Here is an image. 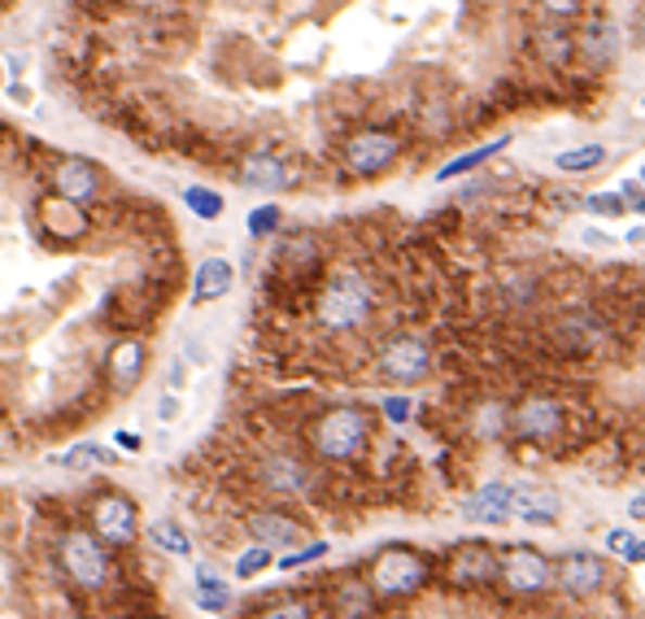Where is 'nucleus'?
Listing matches in <instances>:
<instances>
[{"label": "nucleus", "instance_id": "obj_41", "mask_svg": "<svg viewBox=\"0 0 645 619\" xmlns=\"http://www.w3.org/2000/svg\"><path fill=\"white\" fill-rule=\"evenodd\" d=\"M580 240H584L589 249H610V244H615V236H606L602 227H584V231H580Z\"/></svg>", "mask_w": 645, "mask_h": 619}, {"label": "nucleus", "instance_id": "obj_10", "mask_svg": "<svg viewBox=\"0 0 645 619\" xmlns=\"http://www.w3.org/2000/svg\"><path fill=\"white\" fill-rule=\"evenodd\" d=\"M236 523L253 545H266L270 554L275 549H296V545H305L314 536V528L283 502H253V506H244L236 515Z\"/></svg>", "mask_w": 645, "mask_h": 619}, {"label": "nucleus", "instance_id": "obj_35", "mask_svg": "<svg viewBox=\"0 0 645 619\" xmlns=\"http://www.w3.org/2000/svg\"><path fill=\"white\" fill-rule=\"evenodd\" d=\"M584 210L597 214V218H623L628 214V205H623L619 192H593V197H584Z\"/></svg>", "mask_w": 645, "mask_h": 619}, {"label": "nucleus", "instance_id": "obj_43", "mask_svg": "<svg viewBox=\"0 0 645 619\" xmlns=\"http://www.w3.org/2000/svg\"><path fill=\"white\" fill-rule=\"evenodd\" d=\"M628 541H632V532H623V528L606 532V549H615V554H623V549H628Z\"/></svg>", "mask_w": 645, "mask_h": 619}, {"label": "nucleus", "instance_id": "obj_33", "mask_svg": "<svg viewBox=\"0 0 645 619\" xmlns=\"http://www.w3.org/2000/svg\"><path fill=\"white\" fill-rule=\"evenodd\" d=\"M328 541L322 536H309L305 545H296V549H288L283 558H279V571H301V567H309V563H318V558H328Z\"/></svg>", "mask_w": 645, "mask_h": 619}, {"label": "nucleus", "instance_id": "obj_11", "mask_svg": "<svg viewBox=\"0 0 645 619\" xmlns=\"http://www.w3.org/2000/svg\"><path fill=\"white\" fill-rule=\"evenodd\" d=\"M437 576L454 593H484L497 584V545L489 541H458L437 558Z\"/></svg>", "mask_w": 645, "mask_h": 619}, {"label": "nucleus", "instance_id": "obj_7", "mask_svg": "<svg viewBox=\"0 0 645 619\" xmlns=\"http://www.w3.org/2000/svg\"><path fill=\"white\" fill-rule=\"evenodd\" d=\"M363 576H367L376 602H410V597H419V593L432 584L437 558L423 554V549H415V545H402V541H397V545L376 549L371 563L363 567Z\"/></svg>", "mask_w": 645, "mask_h": 619}, {"label": "nucleus", "instance_id": "obj_22", "mask_svg": "<svg viewBox=\"0 0 645 619\" xmlns=\"http://www.w3.org/2000/svg\"><path fill=\"white\" fill-rule=\"evenodd\" d=\"M463 519H471V523H506L510 519V484L506 480H489V484L471 489L463 497Z\"/></svg>", "mask_w": 645, "mask_h": 619}, {"label": "nucleus", "instance_id": "obj_45", "mask_svg": "<svg viewBox=\"0 0 645 619\" xmlns=\"http://www.w3.org/2000/svg\"><path fill=\"white\" fill-rule=\"evenodd\" d=\"M628 519H645V493H636V497L628 502Z\"/></svg>", "mask_w": 645, "mask_h": 619}, {"label": "nucleus", "instance_id": "obj_6", "mask_svg": "<svg viewBox=\"0 0 645 619\" xmlns=\"http://www.w3.org/2000/svg\"><path fill=\"white\" fill-rule=\"evenodd\" d=\"M619 341L610 315L597 305V301H571L562 305L558 315L549 319L545 328V345L567 358V363H584V358H597V354H610V345Z\"/></svg>", "mask_w": 645, "mask_h": 619}, {"label": "nucleus", "instance_id": "obj_17", "mask_svg": "<svg viewBox=\"0 0 645 619\" xmlns=\"http://www.w3.org/2000/svg\"><path fill=\"white\" fill-rule=\"evenodd\" d=\"M236 179L253 192H279V188H292L296 184V170L275 153V149H253L240 157V170Z\"/></svg>", "mask_w": 645, "mask_h": 619}, {"label": "nucleus", "instance_id": "obj_50", "mask_svg": "<svg viewBox=\"0 0 645 619\" xmlns=\"http://www.w3.org/2000/svg\"><path fill=\"white\" fill-rule=\"evenodd\" d=\"M641 188H645V170H641Z\"/></svg>", "mask_w": 645, "mask_h": 619}, {"label": "nucleus", "instance_id": "obj_8", "mask_svg": "<svg viewBox=\"0 0 645 619\" xmlns=\"http://www.w3.org/2000/svg\"><path fill=\"white\" fill-rule=\"evenodd\" d=\"M84 528L110 545L114 554H127L140 545V506L127 489L118 484H97L88 493V506H84Z\"/></svg>", "mask_w": 645, "mask_h": 619}, {"label": "nucleus", "instance_id": "obj_26", "mask_svg": "<svg viewBox=\"0 0 645 619\" xmlns=\"http://www.w3.org/2000/svg\"><path fill=\"white\" fill-rule=\"evenodd\" d=\"M536 53H541L545 66H558V71H562V66L576 58V31L562 27V23H545V27L536 31Z\"/></svg>", "mask_w": 645, "mask_h": 619}, {"label": "nucleus", "instance_id": "obj_49", "mask_svg": "<svg viewBox=\"0 0 645 619\" xmlns=\"http://www.w3.org/2000/svg\"><path fill=\"white\" fill-rule=\"evenodd\" d=\"M641 40H645V14H641Z\"/></svg>", "mask_w": 645, "mask_h": 619}, {"label": "nucleus", "instance_id": "obj_19", "mask_svg": "<svg viewBox=\"0 0 645 619\" xmlns=\"http://www.w3.org/2000/svg\"><path fill=\"white\" fill-rule=\"evenodd\" d=\"M562 515V497L549 484H510V519H523L532 528H554Z\"/></svg>", "mask_w": 645, "mask_h": 619}, {"label": "nucleus", "instance_id": "obj_25", "mask_svg": "<svg viewBox=\"0 0 645 619\" xmlns=\"http://www.w3.org/2000/svg\"><path fill=\"white\" fill-rule=\"evenodd\" d=\"M144 536H149V545H153L157 554H170V558H192V532H188L175 515L153 519Z\"/></svg>", "mask_w": 645, "mask_h": 619}, {"label": "nucleus", "instance_id": "obj_23", "mask_svg": "<svg viewBox=\"0 0 645 619\" xmlns=\"http://www.w3.org/2000/svg\"><path fill=\"white\" fill-rule=\"evenodd\" d=\"M541 292H545L541 270L510 266V270H502V275H497V301H502L506 310H528V305H536V301H541Z\"/></svg>", "mask_w": 645, "mask_h": 619}, {"label": "nucleus", "instance_id": "obj_13", "mask_svg": "<svg viewBox=\"0 0 645 619\" xmlns=\"http://www.w3.org/2000/svg\"><path fill=\"white\" fill-rule=\"evenodd\" d=\"M402 149H406V136L402 131H393V127H363V131H354L341 144V166L354 179H376V175H384V170L397 166Z\"/></svg>", "mask_w": 645, "mask_h": 619}, {"label": "nucleus", "instance_id": "obj_37", "mask_svg": "<svg viewBox=\"0 0 645 619\" xmlns=\"http://www.w3.org/2000/svg\"><path fill=\"white\" fill-rule=\"evenodd\" d=\"M541 10H545L554 23H567V18H576V14L584 10V0H541Z\"/></svg>", "mask_w": 645, "mask_h": 619}, {"label": "nucleus", "instance_id": "obj_30", "mask_svg": "<svg viewBox=\"0 0 645 619\" xmlns=\"http://www.w3.org/2000/svg\"><path fill=\"white\" fill-rule=\"evenodd\" d=\"M58 463L71 467V471H88V467H114L118 458H114V450H105V445H71V450L58 454Z\"/></svg>", "mask_w": 645, "mask_h": 619}, {"label": "nucleus", "instance_id": "obj_14", "mask_svg": "<svg viewBox=\"0 0 645 619\" xmlns=\"http://www.w3.org/2000/svg\"><path fill=\"white\" fill-rule=\"evenodd\" d=\"M606 584H615V580H610V567H606V558L593 554V549H567V554L554 563V589H558L562 597H571V602H589V597L606 593Z\"/></svg>", "mask_w": 645, "mask_h": 619}, {"label": "nucleus", "instance_id": "obj_3", "mask_svg": "<svg viewBox=\"0 0 645 619\" xmlns=\"http://www.w3.org/2000/svg\"><path fill=\"white\" fill-rule=\"evenodd\" d=\"M244 476L257 502H314L322 467L301 445H257L244 450Z\"/></svg>", "mask_w": 645, "mask_h": 619}, {"label": "nucleus", "instance_id": "obj_24", "mask_svg": "<svg viewBox=\"0 0 645 619\" xmlns=\"http://www.w3.org/2000/svg\"><path fill=\"white\" fill-rule=\"evenodd\" d=\"M236 283V266L227 257H205L192 275V305H210L218 296H227Z\"/></svg>", "mask_w": 645, "mask_h": 619}, {"label": "nucleus", "instance_id": "obj_12", "mask_svg": "<svg viewBox=\"0 0 645 619\" xmlns=\"http://www.w3.org/2000/svg\"><path fill=\"white\" fill-rule=\"evenodd\" d=\"M497 584L510 597H545L554 589V558H545L528 541L502 545L497 549Z\"/></svg>", "mask_w": 645, "mask_h": 619}, {"label": "nucleus", "instance_id": "obj_2", "mask_svg": "<svg viewBox=\"0 0 645 619\" xmlns=\"http://www.w3.org/2000/svg\"><path fill=\"white\" fill-rule=\"evenodd\" d=\"M571 419L576 406L549 389H528L519 397H510V432L506 445L519 450H536L549 463H567L571 458Z\"/></svg>", "mask_w": 645, "mask_h": 619}, {"label": "nucleus", "instance_id": "obj_28", "mask_svg": "<svg viewBox=\"0 0 645 619\" xmlns=\"http://www.w3.org/2000/svg\"><path fill=\"white\" fill-rule=\"evenodd\" d=\"M510 144V136H497V140H489V144H480V149H471V153H463V157H454L450 166H441L437 170V184H450V179H463V175H471V170H480L489 157H497L502 149Z\"/></svg>", "mask_w": 645, "mask_h": 619}, {"label": "nucleus", "instance_id": "obj_40", "mask_svg": "<svg viewBox=\"0 0 645 619\" xmlns=\"http://www.w3.org/2000/svg\"><path fill=\"white\" fill-rule=\"evenodd\" d=\"M179 419V397L175 393H162V402H157V424H175Z\"/></svg>", "mask_w": 645, "mask_h": 619}, {"label": "nucleus", "instance_id": "obj_36", "mask_svg": "<svg viewBox=\"0 0 645 619\" xmlns=\"http://www.w3.org/2000/svg\"><path fill=\"white\" fill-rule=\"evenodd\" d=\"M380 415H384L389 424H397V428H402V424H410V419H415V402H410L406 393H389V397L380 402Z\"/></svg>", "mask_w": 645, "mask_h": 619}, {"label": "nucleus", "instance_id": "obj_15", "mask_svg": "<svg viewBox=\"0 0 645 619\" xmlns=\"http://www.w3.org/2000/svg\"><path fill=\"white\" fill-rule=\"evenodd\" d=\"M101 192H105V175H101V166L92 157H75V153L58 157V166H53V197L88 210V205L101 201Z\"/></svg>", "mask_w": 645, "mask_h": 619}, {"label": "nucleus", "instance_id": "obj_27", "mask_svg": "<svg viewBox=\"0 0 645 619\" xmlns=\"http://www.w3.org/2000/svg\"><path fill=\"white\" fill-rule=\"evenodd\" d=\"M192 602H197L201 610H210V615H227V610H231V584H227L218 571L197 567V589H192Z\"/></svg>", "mask_w": 645, "mask_h": 619}, {"label": "nucleus", "instance_id": "obj_4", "mask_svg": "<svg viewBox=\"0 0 645 619\" xmlns=\"http://www.w3.org/2000/svg\"><path fill=\"white\" fill-rule=\"evenodd\" d=\"M376 305H380V292H376L371 275L358 266H337L314 288L309 315L328 337H354L376 319Z\"/></svg>", "mask_w": 645, "mask_h": 619}, {"label": "nucleus", "instance_id": "obj_46", "mask_svg": "<svg viewBox=\"0 0 645 619\" xmlns=\"http://www.w3.org/2000/svg\"><path fill=\"white\" fill-rule=\"evenodd\" d=\"M10 97H14V101H18V105H31V92H27V88H23V84H14V88H10Z\"/></svg>", "mask_w": 645, "mask_h": 619}, {"label": "nucleus", "instance_id": "obj_48", "mask_svg": "<svg viewBox=\"0 0 645 619\" xmlns=\"http://www.w3.org/2000/svg\"><path fill=\"white\" fill-rule=\"evenodd\" d=\"M623 240H628V244H645V227H632Z\"/></svg>", "mask_w": 645, "mask_h": 619}, {"label": "nucleus", "instance_id": "obj_42", "mask_svg": "<svg viewBox=\"0 0 645 619\" xmlns=\"http://www.w3.org/2000/svg\"><path fill=\"white\" fill-rule=\"evenodd\" d=\"M114 445H118V450H127V454H140V450H144V437H136V432H127V428H123V432H114Z\"/></svg>", "mask_w": 645, "mask_h": 619}, {"label": "nucleus", "instance_id": "obj_16", "mask_svg": "<svg viewBox=\"0 0 645 619\" xmlns=\"http://www.w3.org/2000/svg\"><path fill=\"white\" fill-rule=\"evenodd\" d=\"M240 619H322V602L314 580L283 593H262L249 606H240Z\"/></svg>", "mask_w": 645, "mask_h": 619}, {"label": "nucleus", "instance_id": "obj_5", "mask_svg": "<svg viewBox=\"0 0 645 619\" xmlns=\"http://www.w3.org/2000/svg\"><path fill=\"white\" fill-rule=\"evenodd\" d=\"M49 558H53L58 576L84 597H101L123 571V558L110 545H101L84 523H66V528L49 532Z\"/></svg>", "mask_w": 645, "mask_h": 619}, {"label": "nucleus", "instance_id": "obj_20", "mask_svg": "<svg viewBox=\"0 0 645 619\" xmlns=\"http://www.w3.org/2000/svg\"><path fill=\"white\" fill-rule=\"evenodd\" d=\"M144 363H149V345L140 337H118L110 345V354H105V376L123 393V389H131V384L144 380Z\"/></svg>", "mask_w": 645, "mask_h": 619}, {"label": "nucleus", "instance_id": "obj_32", "mask_svg": "<svg viewBox=\"0 0 645 619\" xmlns=\"http://www.w3.org/2000/svg\"><path fill=\"white\" fill-rule=\"evenodd\" d=\"M275 567V554L266 549V545H244L240 554H236V563H231V571H236V580H253V576H262V571H270Z\"/></svg>", "mask_w": 645, "mask_h": 619}, {"label": "nucleus", "instance_id": "obj_39", "mask_svg": "<svg viewBox=\"0 0 645 619\" xmlns=\"http://www.w3.org/2000/svg\"><path fill=\"white\" fill-rule=\"evenodd\" d=\"M619 197H623V205H628V210L645 214V188H641V184H632V179H628V184L619 188Z\"/></svg>", "mask_w": 645, "mask_h": 619}, {"label": "nucleus", "instance_id": "obj_31", "mask_svg": "<svg viewBox=\"0 0 645 619\" xmlns=\"http://www.w3.org/2000/svg\"><path fill=\"white\" fill-rule=\"evenodd\" d=\"M184 205H188L197 218H205V223L223 218V210H227L223 192H214V188H205V184H192V188H184Z\"/></svg>", "mask_w": 645, "mask_h": 619}, {"label": "nucleus", "instance_id": "obj_29", "mask_svg": "<svg viewBox=\"0 0 645 619\" xmlns=\"http://www.w3.org/2000/svg\"><path fill=\"white\" fill-rule=\"evenodd\" d=\"M602 162H606V149H602V144H580V149H567V153L554 157V166H558L562 175H589V170H597Z\"/></svg>", "mask_w": 645, "mask_h": 619}, {"label": "nucleus", "instance_id": "obj_9", "mask_svg": "<svg viewBox=\"0 0 645 619\" xmlns=\"http://www.w3.org/2000/svg\"><path fill=\"white\" fill-rule=\"evenodd\" d=\"M371 367H376V380L397 384V389H415V384L432 380V371H437V350H432V341H428L423 332L402 328V332H389V337L376 345Z\"/></svg>", "mask_w": 645, "mask_h": 619}, {"label": "nucleus", "instance_id": "obj_1", "mask_svg": "<svg viewBox=\"0 0 645 619\" xmlns=\"http://www.w3.org/2000/svg\"><path fill=\"white\" fill-rule=\"evenodd\" d=\"M296 437L318 467H363V458L376 450V415L358 402H337L314 410Z\"/></svg>", "mask_w": 645, "mask_h": 619}, {"label": "nucleus", "instance_id": "obj_18", "mask_svg": "<svg viewBox=\"0 0 645 619\" xmlns=\"http://www.w3.org/2000/svg\"><path fill=\"white\" fill-rule=\"evenodd\" d=\"M576 53H580V62H584L589 71H610V66L619 62V53H623V36H619L615 23L593 18V23H584V27L576 31Z\"/></svg>", "mask_w": 645, "mask_h": 619}, {"label": "nucleus", "instance_id": "obj_47", "mask_svg": "<svg viewBox=\"0 0 645 619\" xmlns=\"http://www.w3.org/2000/svg\"><path fill=\"white\" fill-rule=\"evenodd\" d=\"M184 354H188V363H205V350H201L197 341H188V350H184Z\"/></svg>", "mask_w": 645, "mask_h": 619}, {"label": "nucleus", "instance_id": "obj_44", "mask_svg": "<svg viewBox=\"0 0 645 619\" xmlns=\"http://www.w3.org/2000/svg\"><path fill=\"white\" fill-rule=\"evenodd\" d=\"M623 558H628V563H645V541H641V536H632V541H628V549H623Z\"/></svg>", "mask_w": 645, "mask_h": 619}, {"label": "nucleus", "instance_id": "obj_38", "mask_svg": "<svg viewBox=\"0 0 645 619\" xmlns=\"http://www.w3.org/2000/svg\"><path fill=\"white\" fill-rule=\"evenodd\" d=\"M184 389H188V363H184V358H175V363H170V371H166V393H175V397H179Z\"/></svg>", "mask_w": 645, "mask_h": 619}, {"label": "nucleus", "instance_id": "obj_21", "mask_svg": "<svg viewBox=\"0 0 645 619\" xmlns=\"http://www.w3.org/2000/svg\"><path fill=\"white\" fill-rule=\"evenodd\" d=\"M36 223H40L45 236H58V240H84L88 227H92V223H88V210L62 201V197H45V201L36 205Z\"/></svg>", "mask_w": 645, "mask_h": 619}, {"label": "nucleus", "instance_id": "obj_34", "mask_svg": "<svg viewBox=\"0 0 645 619\" xmlns=\"http://www.w3.org/2000/svg\"><path fill=\"white\" fill-rule=\"evenodd\" d=\"M279 223H283V214H279V205H275V201H270V205L249 210V218H244V227H249V236H253V240L279 236Z\"/></svg>", "mask_w": 645, "mask_h": 619}]
</instances>
